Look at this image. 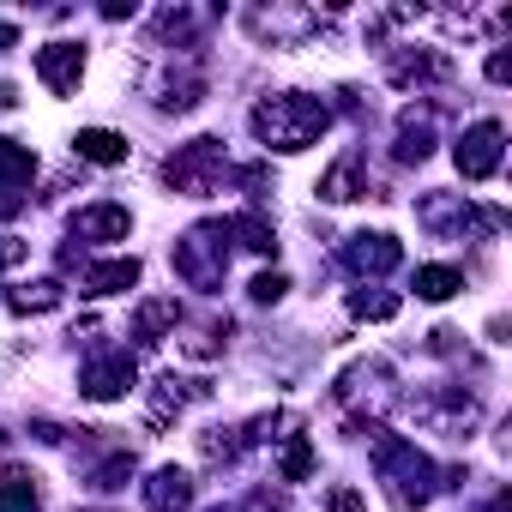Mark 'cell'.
Instances as JSON below:
<instances>
[{
  "label": "cell",
  "instance_id": "1",
  "mask_svg": "<svg viewBox=\"0 0 512 512\" xmlns=\"http://www.w3.org/2000/svg\"><path fill=\"white\" fill-rule=\"evenodd\" d=\"M326 127H332V109H326V97H308V91H278L253 109V133L272 151H308Z\"/></svg>",
  "mask_w": 512,
  "mask_h": 512
},
{
  "label": "cell",
  "instance_id": "2",
  "mask_svg": "<svg viewBox=\"0 0 512 512\" xmlns=\"http://www.w3.org/2000/svg\"><path fill=\"white\" fill-rule=\"evenodd\" d=\"M374 464H380V482H386V494H392L404 512L428 506V500H434V488H440V482H434L440 470H434V464H428V458H422L410 440H392V434H380V440H374Z\"/></svg>",
  "mask_w": 512,
  "mask_h": 512
},
{
  "label": "cell",
  "instance_id": "3",
  "mask_svg": "<svg viewBox=\"0 0 512 512\" xmlns=\"http://www.w3.org/2000/svg\"><path fill=\"white\" fill-rule=\"evenodd\" d=\"M175 272L193 290H217L223 272H229V223H193L175 241Z\"/></svg>",
  "mask_w": 512,
  "mask_h": 512
},
{
  "label": "cell",
  "instance_id": "4",
  "mask_svg": "<svg viewBox=\"0 0 512 512\" xmlns=\"http://www.w3.org/2000/svg\"><path fill=\"white\" fill-rule=\"evenodd\" d=\"M217 175H223V139H193L163 163V181L187 199H205L217 187Z\"/></svg>",
  "mask_w": 512,
  "mask_h": 512
},
{
  "label": "cell",
  "instance_id": "5",
  "mask_svg": "<svg viewBox=\"0 0 512 512\" xmlns=\"http://www.w3.org/2000/svg\"><path fill=\"white\" fill-rule=\"evenodd\" d=\"M452 157H458V175H464V181H488V175L500 169V157H506V127H500V121L464 127V139L452 145Z\"/></svg>",
  "mask_w": 512,
  "mask_h": 512
},
{
  "label": "cell",
  "instance_id": "6",
  "mask_svg": "<svg viewBox=\"0 0 512 512\" xmlns=\"http://www.w3.org/2000/svg\"><path fill=\"white\" fill-rule=\"evenodd\" d=\"M31 181H37V157H31V145L0 139V223L25 211V187H31Z\"/></svg>",
  "mask_w": 512,
  "mask_h": 512
},
{
  "label": "cell",
  "instance_id": "7",
  "mask_svg": "<svg viewBox=\"0 0 512 512\" xmlns=\"http://www.w3.org/2000/svg\"><path fill=\"white\" fill-rule=\"evenodd\" d=\"M133 356L127 350H103L97 362H85V374H79V392L85 398H97V404H109V398H121L127 386H133Z\"/></svg>",
  "mask_w": 512,
  "mask_h": 512
},
{
  "label": "cell",
  "instance_id": "8",
  "mask_svg": "<svg viewBox=\"0 0 512 512\" xmlns=\"http://www.w3.org/2000/svg\"><path fill=\"white\" fill-rule=\"evenodd\" d=\"M398 260H404V247L392 241V235H350L344 241V266L356 272V278H386V272H398Z\"/></svg>",
  "mask_w": 512,
  "mask_h": 512
},
{
  "label": "cell",
  "instance_id": "9",
  "mask_svg": "<svg viewBox=\"0 0 512 512\" xmlns=\"http://www.w3.org/2000/svg\"><path fill=\"white\" fill-rule=\"evenodd\" d=\"M37 79H43L55 97H73L79 79H85V49H79V43H43V49H37Z\"/></svg>",
  "mask_w": 512,
  "mask_h": 512
},
{
  "label": "cell",
  "instance_id": "10",
  "mask_svg": "<svg viewBox=\"0 0 512 512\" xmlns=\"http://www.w3.org/2000/svg\"><path fill=\"white\" fill-rule=\"evenodd\" d=\"M151 97H157V109H175V115H181V109H193V103L205 97V73H199V61L187 55V61H181V73H175V67H163V73L151 79Z\"/></svg>",
  "mask_w": 512,
  "mask_h": 512
},
{
  "label": "cell",
  "instance_id": "11",
  "mask_svg": "<svg viewBox=\"0 0 512 512\" xmlns=\"http://www.w3.org/2000/svg\"><path fill=\"white\" fill-rule=\"evenodd\" d=\"M127 229H133V217H127V205H85L79 217H73V235L79 241H127Z\"/></svg>",
  "mask_w": 512,
  "mask_h": 512
},
{
  "label": "cell",
  "instance_id": "12",
  "mask_svg": "<svg viewBox=\"0 0 512 512\" xmlns=\"http://www.w3.org/2000/svg\"><path fill=\"white\" fill-rule=\"evenodd\" d=\"M145 500H151V512H193V476L175 470V464H163L145 482Z\"/></svg>",
  "mask_w": 512,
  "mask_h": 512
},
{
  "label": "cell",
  "instance_id": "13",
  "mask_svg": "<svg viewBox=\"0 0 512 512\" xmlns=\"http://www.w3.org/2000/svg\"><path fill=\"white\" fill-rule=\"evenodd\" d=\"M193 398H205V386H199V380H175V374H163V380H157V392H151L145 422H151V428H163V422H169V416H181Z\"/></svg>",
  "mask_w": 512,
  "mask_h": 512
},
{
  "label": "cell",
  "instance_id": "14",
  "mask_svg": "<svg viewBox=\"0 0 512 512\" xmlns=\"http://www.w3.org/2000/svg\"><path fill=\"white\" fill-rule=\"evenodd\" d=\"M133 284H139V260H133V253H127V260H103V266L85 272V296H121Z\"/></svg>",
  "mask_w": 512,
  "mask_h": 512
},
{
  "label": "cell",
  "instance_id": "15",
  "mask_svg": "<svg viewBox=\"0 0 512 512\" xmlns=\"http://www.w3.org/2000/svg\"><path fill=\"white\" fill-rule=\"evenodd\" d=\"M320 193H326L332 205H350V199H362V193H368V181H362V157H356V151H350V157H338V163L326 169Z\"/></svg>",
  "mask_w": 512,
  "mask_h": 512
},
{
  "label": "cell",
  "instance_id": "16",
  "mask_svg": "<svg viewBox=\"0 0 512 512\" xmlns=\"http://www.w3.org/2000/svg\"><path fill=\"white\" fill-rule=\"evenodd\" d=\"M73 151H79L85 163H103V169L127 163V139H121V133H109V127H85V133L73 139Z\"/></svg>",
  "mask_w": 512,
  "mask_h": 512
},
{
  "label": "cell",
  "instance_id": "17",
  "mask_svg": "<svg viewBox=\"0 0 512 512\" xmlns=\"http://www.w3.org/2000/svg\"><path fill=\"white\" fill-rule=\"evenodd\" d=\"M428 151H434V127H428V115L410 109V115L398 121V163H422Z\"/></svg>",
  "mask_w": 512,
  "mask_h": 512
},
{
  "label": "cell",
  "instance_id": "18",
  "mask_svg": "<svg viewBox=\"0 0 512 512\" xmlns=\"http://www.w3.org/2000/svg\"><path fill=\"white\" fill-rule=\"evenodd\" d=\"M181 320V308H175V296H157V302H145L139 308V320H133V332H139V344H163V332Z\"/></svg>",
  "mask_w": 512,
  "mask_h": 512
},
{
  "label": "cell",
  "instance_id": "19",
  "mask_svg": "<svg viewBox=\"0 0 512 512\" xmlns=\"http://www.w3.org/2000/svg\"><path fill=\"white\" fill-rule=\"evenodd\" d=\"M464 290V272L458 266H416V296L422 302H446Z\"/></svg>",
  "mask_w": 512,
  "mask_h": 512
},
{
  "label": "cell",
  "instance_id": "20",
  "mask_svg": "<svg viewBox=\"0 0 512 512\" xmlns=\"http://www.w3.org/2000/svg\"><path fill=\"white\" fill-rule=\"evenodd\" d=\"M229 241H241V247H253V253H272V247H278V235H272V223H266L260 211L229 217Z\"/></svg>",
  "mask_w": 512,
  "mask_h": 512
},
{
  "label": "cell",
  "instance_id": "21",
  "mask_svg": "<svg viewBox=\"0 0 512 512\" xmlns=\"http://www.w3.org/2000/svg\"><path fill=\"white\" fill-rule=\"evenodd\" d=\"M7 308H13V314H49V308H61V284H55V278H43V284H19V290L7 296Z\"/></svg>",
  "mask_w": 512,
  "mask_h": 512
},
{
  "label": "cell",
  "instance_id": "22",
  "mask_svg": "<svg viewBox=\"0 0 512 512\" xmlns=\"http://www.w3.org/2000/svg\"><path fill=\"white\" fill-rule=\"evenodd\" d=\"M446 61L434 49H416V55H392V85H410V79H440Z\"/></svg>",
  "mask_w": 512,
  "mask_h": 512
},
{
  "label": "cell",
  "instance_id": "23",
  "mask_svg": "<svg viewBox=\"0 0 512 512\" xmlns=\"http://www.w3.org/2000/svg\"><path fill=\"white\" fill-rule=\"evenodd\" d=\"M37 476H25V470H7V482H0V512H37V488H31Z\"/></svg>",
  "mask_w": 512,
  "mask_h": 512
},
{
  "label": "cell",
  "instance_id": "24",
  "mask_svg": "<svg viewBox=\"0 0 512 512\" xmlns=\"http://www.w3.org/2000/svg\"><path fill=\"white\" fill-rule=\"evenodd\" d=\"M350 314H356V320H392V314H398V296H386V290H356V296H350Z\"/></svg>",
  "mask_w": 512,
  "mask_h": 512
},
{
  "label": "cell",
  "instance_id": "25",
  "mask_svg": "<svg viewBox=\"0 0 512 512\" xmlns=\"http://www.w3.org/2000/svg\"><path fill=\"white\" fill-rule=\"evenodd\" d=\"M127 476H133V452H109V458L91 470V488H103V494H109V488H121Z\"/></svg>",
  "mask_w": 512,
  "mask_h": 512
},
{
  "label": "cell",
  "instance_id": "26",
  "mask_svg": "<svg viewBox=\"0 0 512 512\" xmlns=\"http://www.w3.org/2000/svg\"><path fill=\"white\" fill-rule=\"evenodd\" d=\"M308 470H314V446H308V440L296 434V440L284 446V482H302Z\"/></svg>",
  "mask_w": 512,
  "mask_h": 512
},
{
  "label": "cell",
  "instance_id": "27",
  "mask_svg": "<svg viewBox=\"0 0 512 512\" xmlns=\"http://www.w3.org/2000/svg\"><path fill=\"white\" fill-rule=\"evenodd\" d=\"M284 290H290V278H284V272H260V278L247 284V296H253V302H284Z\"/></svg>",
  "mask_w": 512,
  "mask_h": 512
},
{
  "label": "cell",
  "instance_id": "28",
  "mask_svg": "<svg viewBox=\"0 0 512 512\" xmlns=\"http://www.w3.org/2000/svg\"><path fill=\"white\" fill-rule=\"evenodd\" d=\"M332 512H362V494L356 488H332Z\"/></svg>",
  "mask_w": 512,
  "mask_h": 512
},
{
  "label": "cell",
  "instance_id": "29",
  "mask_svg": "<svg viewBox=\"0 0 512 512\" xmlns=\"http://www.w3.org/2000/svg\"><path fill=\"white\" fill-rule=\"evenodd\" d=\"M488 79H494V85H506V79H512V55H506V49L488 61Z\"/></svg>",
  "mask_w": 512,
  "mask_h": 512
},
{
  "label": "cell",
  "instance_id": "30",
  "mask_svg": "<svg viewBox=\"0 0 512 512\" xmlns=\"http://www.w3.org/2000/svg\"><path fill=\"white\" fill-rule=\"evenodd\" d=\"M13 43H19V31H13V25H0V49H13Z\"/></svg>",
  "mask_w": 512,
  "mask_h": 512
},
{
  "label": "cell",
  "instance_id": "31",
  "mask_svg": "<svg viewBox=\"0 0 512 512\" xmlns=\"http://www.w3.org/2000/svg\"><path fill=\"white\" fill-rule=\"evenodd\" d=\"M19 260V247H0V266H13Z\"/></svg>",
  "mask_w": 512,
  "mask_h": 512
}]
</instances>
